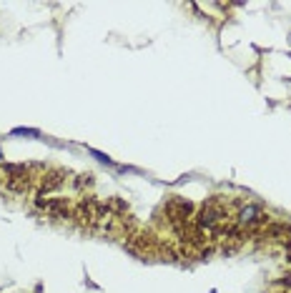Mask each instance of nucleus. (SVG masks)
<instances>
[{"label": "nucleus", "mask_w": 291, "mask_h": 293, "mask_svg": "<svg viewBox=\"0 0 291 293\" xmlns=\"http://www.w3.org/2000/svg\"><path fill=\"white\" fill-rule=\"evenodd\" d=\"M228 221V200L224 198V196H213V198H209L206 203L201 206V211H198V216H196V226L198 228H203V231H216L221 223H226Z\"/></svg>", "instance_id": "nucleus-1"}, {"label": "nucleus", "mask_w": 291, "mask_h": 293, "mask_svg": "<svg viewBox=\"0 0 291 293\" xmlns=\"http://www.w3.org/2000/svg\"><path fill=\"white\" fill-rule=\"evenodd\" d=\"M234 223H239L243 231H256L261 226H269V213L261 203L254 200H239L236 203V213H234Z\"/></svg>", "instance_id": "nucleus-2"}, {"label": "nucleus", "mask_w": 291, "mask_h": 293, "mask_svg": "<svg viewBox=\"0 0 291 293\" xmlns=\"http://www.w3.org/2000/svg\"><path fill=\"white\" fill-rule=\"evenodd\" d=\"M65 170H61V168H48L46 173L40 175V181L35 183V193L38 196H43V193H50V190H55V188H61L63 185V181H65Z\"/></svg>", "instance_id": "nucleus-3"}, {"label": "nucleus", "mask_w": 291, "mask_h": 293, "mask_svg": "<svg viewBox=\"0 0 291 293\" xmlns=\"http://www.w3.org/2000/svg\"><path fill=\"white\" fill-rule=\"evenodd\" d=\"M264 233L269 238H274V241H281L286 248H291V226H286V223H269Z\"/></svg>", "instance_id": "nucleus-4"}, {"label": "nucleus", "mask_w": 291, "mask_h": 293, "mask_svg": "<svg viewBox=\"0 0 291 293\" xmlns=\"http://www.w3.org/2000/svg\"><path fill=\"white\" fill-rule=\"evenodd\" d=\"M10 136H25V138H40L38 128H13Z\"/></svg>", "instance_id": "nucleus-5"}, {"label": "nucleus", "mask_w": 291, "mask_h": 293, "mask_svg": "<svg viewBox=\"0 0 291 293\" xmlns=\"http://www.w3.org/2000/svg\"><path fill=\"white\" fill-rule=\"evenodd\" d=\"M73 185H76L78 190H83L85 185H93V173H81V175H76Z\"/></svg>", "instance_id": "nucleus-6"}, {"label": "nucleus", "mask_w": 291, "mask_h": 293, "mask_svg": "<svg viewBox=\"0 0 291 293\" xmlns=\"http://www.w3.org/2000/svg\"><path fill=\"white\" fill-rule=\"evenodd\" d=\"M88 153H91L96 160H100V163H106V166H115V163H113V158H108L106 153H100V151H96V148H88Z\"/></svg>", "instance_id": "nucleus-7"}, {"label": "nucleus", "mask_w": 291, "mask_h": 293, "mask_svg": "<svg viewBox=\"0 0 291 293\" xmlns=\"http://www.w3.org/2000/svg\"><path fill=\"white\" fill-rule=\"evenodd\" d=\"M279 283H281V286H291V276H284V278H281Z\"/></svg>", "instance_id": "nucleus-8"}, {"label": "nucleus", "mask_w": 291, "mask_h": 293, "mask_svg": "<svg viewBox=\"0 0 291 293\" xmlns=\"http://www.w3.org/2000/svg\"><path fill=\"white\" fill-rule=\"evenodd\" d=\"M0 160H3V153H0Z\"/></svg>", "instance_id": "nucleus-9"}]
</instances>
